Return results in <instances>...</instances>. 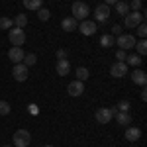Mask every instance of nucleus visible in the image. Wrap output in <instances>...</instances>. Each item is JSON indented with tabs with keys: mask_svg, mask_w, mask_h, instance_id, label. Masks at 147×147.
<instances>
[{
	"mask_svg": "<svg viewBox=\"0 0 147 147\" xmlns=\"http://www.w3.org/2000/svg\"><path fill=\"white\" fill-rule=\"evenodd\" d=\"M77 30H79L82 35H92V34H96V30H98V28H96V22L82 20V22L79 24V28H77Z\"/></svg>",
	"mask_w": 147,
	"mask_h": 147,
	"instance_id": "nucleus-9",
	"label": "nucleus"
},
{
	"mask_svg": "<svg viewBox=\"0 0 147 147\" xmlns=\"http://www.w3.org/2000/svg\"><path fill=\"white\" fill-rule=\"evenodd\" d=\"M24 57H26V53H24L22 47H16V45H14V47H10V49H8V59H10L14 65H16V63H22Z\"/></svg>",
	"mask_w": 147,
	"mask_h": 147,
	"instance_id": "nucleus-10",
	"label": "nucleus"
},
{
	"mask_svg": "<svg viewBox=\"0 0 147 147\" xmlns=\"http://www.w3.org/2000/svg\"><path fill=\"white\" fill-rule=\"evenodd\" d=\"M94 118H96L98 124H108V122L114 118V114H112L110 108H98V110L94 112Z\"/></svg>",
	"mask_w": 147,
	"mask_h": 147,
	"instance_id": "nucleus-8",
	"label": "nucleus"
},
{
	"mask_svg": "<svg viewBox=\"0 0 147 147\" xmlns=\"http://www.w3.org/2000/svg\"><path fill=\"white\" fill-rule=\"evenodd\" d=\"M112 34H114V35H122V26H120V24L112 26Z\"/></svg>",
	"mask_w": 147,
	"mask_h": 147,
	"instance_id": "nucleus-33",
	"label": "nucleus"
},
{
	"mask_svg": "<svg viewBox=\"0 0 147 147\" xmlns=\"http://www.w3.org/2000/svg\"><path fill=\"white\" fill-rule=\"evenodd\" d=\"M12 26H14V20L12 18H6V16L0 18V30H10Z\"/></svg>",
	"mask_w": 147,
	"mask_h": 147,
	"instance_id": "nucleus-26",
	"label": "nucleus"
},
{
	"mask_svg": "<svg viewBox=\"0 0 147 147\" xmlns=\"http://www.w3.org/2000/svg\"><path fill=\"white\" fill-rule=\"evenodd\" d=\"M43 147H53V145H43Z\"/></svg>",
	"mask_w": 147,
	"mask_h": 147,
	"instance_id": "nucleus-36",
	"label": "nucleus"
},
{
	"mask_svg": "<svg viewBox=\"0 0 147 147\" xmlns=\"http://www.w3.org/2000/svg\"><path fill=\"white\" fill-rule=\"evenodd\" d=\"M24 6L28 10H39L43 8V0H24Z\"/></svg>",
	"mask_w": 147,
	"mask_h": 147,
	"instance_id": "nucleus-18",
	"label": "nucleus"
},
{
	"mask_svg": "<svg viewBox=\"0 0 147 147\" xmlns=\"http://www.w3.org/2000/svg\"><path fill=\"white\" fill-rule=\"evenodd\" d=\"M26 24H28V16H26V14H18V16H16V18H14V26H16V28H26Z\"/></svg>",
	"mask_w": 147,
	"mask_h": 147,
	"instance_id": "nucleus-21",
	"label": "nucleus"
},
{
	"mask_svg": "<svg viewBox=\"0 0 147 147\" xmlns=\"http://www.w3.org/2000/svg\"><path fill=\"white\" fill-rule=\"evenodd\" d=\"M137 49V55L139 57H143L147 53V41L145 39H139V41H136V45H134Z\"/></svg>",
	"mask_w": 147,
	"mask_h": 147,
	"instance_id": "nucleus-22",
	"label": "nucleus"
},
{
	"mask_svg": "<svg viewBox=\"0 0 147 147\" xmlns=\"http://www.w3.org/2000/svg\"><path fill=\"white\" fill-rule=\"evenodd\" d=\"M116 122L120 125H125L127 127V125L131 124V114L129 112H116Z\"/></svg>",
	"mask_w": 147,
	"mask_h": 147,
	"instance_id": "nucleus-17",
	"label": "nucleus"
},
{
	"mask_svg": "<svg viewBox=\"0 0 147 147\" xmlns=\"http://www.w3.org/2000/svg\"><path fill=\"white\" fill-rule=\"evenodd\" d=\"M26 67H32V65H35L37 63V57H35V53H28V55L24 57V61H22Z\"/></svg>",
	"mask_w": 147,
	"mask_h": 147,
	"instance_id": "nucleus-25",
	"label": "nucleus"
},
{
	"mask_svg": "<svg viewBox=\"0 0 147 147\" xmlns=\"http://www.w3.org/2000/svg\"><path fill=\"white\" fill-rule=\"evenodd\" d=\"M57 57L59 59H67V51L65 49H57Z\"/></svg>",
	"mask_w": 147,
	"mask_h": 147,
	"instance_id": "nucleus-34",
	"label": "nucleus"
},
{
	"mask_svg": "<svg viewBox=\"0 0 147 147\" xmlns=\"http://www.w3.org/2000/svg\"><path fill=\"white\" fill-rule=\"evenodd\" d=\"M137 35H139L141 39H145V35H147V26H145L143 22H141L139 26H137Z\"/></svg>",
	"mask_w": 147,
	"mask_h": 147,
	"instance_id": "nucleus-30",
	"label": "nucleus"
},
{
	"mask_svg": "<svg viewBox=\"0 0 147 147\" xmlns=\"http://www.w3.org/2000/svg\"><path fill=\"white\" fill-rule=\"evenodd\" d=\"M110 75H112L114 79H122L127 75V65H125L124 61H118V63H114L112 67H110Z\"/></svg>",
	"mask_w": 147,
	"mask_h": 147,
	"instance_id": "nucleus-6",
	"label": "nucleus"
},
{
	"mask_svg": "<svg viewBox=\"0 0 147 147\" xmlns=\"http://www.w3.org/2000/svg\"><path fill=\"white\" fill-rule=\"evenodd\" d=\"M129 108H131V104L127 100H122L118 104V112H129Z\"/></svg>",
	"mask_w": 147,
	"mask_h": 147,
	"instance_id": "nucleus-29",
	"label": "nucleus"
},
{
	"mask_svg": "<svg viewBox=\"0 0 147 147\" xmlns=\"http://www.w3.org/2000/svg\"><path fill=\"white\" fill-rule=\"evenodd\" d=\"M116 12H118L120 16H125V14L129 12V6H127L125 2H122V0H118V2H116Z\"/></svg>",
	"mask_w": 147,
	"mask_h": 147,
	"instance_id": "nucleus-23",
	"label": "nucleus"
},
{
	"mask_svg": "<svg viewBox=\"0 0 147 147\" xmlns=\"http://www.w3.org/2000/svg\"><path fill=\"white\" fill-rule=\"evenodd\" d=\"M71 12H73V18L77 20V22H82V20H86L88 18V4H84V2H80V0H77V2H73V6H71Z\"/></svg>",
	"mask_w": 147,
	"mask_h": 147,
	"instance_id": "nucleus-1",
	"label": "nucleus"
},
{
	"mask_svg": "<svg viewBox=\"0 0 147 147\" xmlns=\"http://www.w3.org/2000/svg\"><path fill=\"white\" fill-rule=\"evenodd\" d=\"M10 114V104L6 100H0V116H8Z\"/></svg>",
	"mask_w": 147,
	"mask_h": 147,
	"instance_id": "nucleus-28",
	"label": "nucleus"
},
{
	"mask_svg": "<svg viewBox=\"0 0 147 147\" xmlns=\"http://www.w3.org/2000/svg\"><path fill=\"white\" fill-rule=\"evenodd\" d=\"M4 147H10V145H4Z\"/></svg>",
	"mask_w": 147,
	"mask_h": 147,
	"instance_id": "nucleus-37",
	"label": "nucleus"
},
{
	"mask_svg": "<svg viewBox=\"0 0 147 147\" xmlns=\"http://www.w3.org/2000/svg\"><path fill=\"white\" fill-rule=\"evenodd\" d=\"M94 18H96V22H106V20L110 18V6H106V4L96 6V10H94Z\"/></svg>",
	"mask_w": 147,
	"mask_h": 147,
	"instance_id": "nucleus-11",
	"label": "nucleus"
},
{
	"mask_svg": "<svg viewBox=\"0 0 147 147\" xmlns=\"http://www.w3.org/2000/svg\"><path fill=\"white\" fill-rule=\"evenodd\" d=\"M125 59H127V61H124L125 65H131V67H139V65H141V61H143V59H141V57L137 55V53H134V55H129V57H125Z\"/></svg>",
	"mask_w": 147,
	"mask_h": 147,
	"instance_id": "nucleus-19",
	"label": "nucleus"
},
{
	"mask_svg": "<svg viewBox=\"0 0 147 147\" xmlns=\"http://www.w3.org/2000/svg\"><path fill=\"white\" fill-rule=\"evenodd\" d=\"M61 28H63L65 32H75V30L79 28V22H77L73 16H69V18H63V22H61Z\"/></svg>",
	"mask_w": 147,
	"mask_h": 147,
	"instance_id": "nucleus-15",
	"label": "nucleus"
},
{
	"mask_svg": "<svg viewBox=\"0 0 147 147\" xmlns=\"http://www.w3.org/2000/svg\"><path fill=\"white\" fill-rule=\"evenodd\" d=\"M143 22V12H127L124 16V26L125 28H137Z\"/></svg>",
	"mask_w": 147,
	"mask_h": 147,
	"instance_id": "nucleus-4",
	"label": "nucleus"
},
{
	"mask_svg": "<svg viewBox=\"0 0 147 147\" xmlns=\"http://www.w3.org/2000/svg\"><path fill=\"white\" fill-rule=\"evenodd\" d=\"M37 18H39L41 22H47V20L51 18V12L47 10V8H39V10H37Z\"/></svg>",
	"mask_w": 147,
	"mask_h": 147,
	"instance_id": "nucleus-27",
	"label": "nucleus"
},
{
	"mask_svg": "<svg viewBox=\"0 0 147 147\" xmlns=\"http://www.w3.org/2000/svg\"><path fill=\"white\" fill-rule=\"evenodd\" d=\"M116 59H118V61H125V51L124 49H118V51H116Z\"/></svg>",
	"mask_w": 147,
	"mask_h": 147,
	"instance_id": "nucleus-32",
	"label": "nucleus"
},
{
	"mask_svg": "<svg viewBox=\"0 0 147 147\" xmlns=\"http://www.w3.org/2000/svg\"><path fill=\"white\" fill-rule=\"evenodd\" d=\"M12 141H14L16 147H28L30 141H32V136H30L28 129H18V131L14 134V137H12Z\"/></svg>",
	"mask_w": 147,
	"mask_h": 147,
	"instance_id": "nucleus-2",
	"label": "nucleus"
},
{
	"mask_svg": "<svg viewBox=\"0 0 147 147\" xmlns=\"http://www.w3.org/2000/svg\"><path fill=\"white\" fill-rule=\"evenodd\" d=\"M67 90H69L71 96H80V94L84 92V82H80V80H73V82L67 86Z\"/></svg>",
	"mask_w": 147,
	"mask_h": 147,
	"instance_id": "nucleus-12",
	"label": "nucleus"
},
{
	"mask_svg": "<svg viewBox=\"0 0 147 147\" xmlns=\"http://www.w3.org/2000/svg\"><path fill=\"white\" fill-rule=\"evenodd\" d=\"M55 69H57V75H59V77H65V75L71 73V63H69L67 59H59Z\"/></svg>",
	"mask_w": 147,
	"mask_h": 147,
	"instance_id": "nucleus-14",
	"label": "nucleus"
},
{
	"mask_svg": "<svg viewBox=\"0 0 147 147\" xmlns=\"http://www.w3.org/2000/svg\"><path fill=\"white\" fill-rule=\"evenodd\" d=\"M100 45L104 47V49H108V47H112L114 45V35H102L100 37Z\"/></svg>",
	"mask_w": 147,
	"mask_h": 147,
	"instance_id": "nucleus-24",
	"label": "nucleus"
},
{
	"mask_svg": "<svg viewBox=\"0 0 147 147\" xmlns=\"http://www.w3.org/2000/svg\"><path fill=\"white\" fill-rule=\"evenodd\" d=\"M75 75H77V80H80V82H84V80H88V77H90V73H88V69H84V67H79L77 71H75Z\"/></svg>",
	"mask_w": 147,
	"mask_h": 147,
	"instance_id": "nucleus-20",
	"label": "nucleus"
},
{
	"mask_svg": "<svg viewBox=\"0 0 147 147\" xmlns=\"http://www.w3.org/2000/svg\"><path fill=\"white\" fill-rule=\"evenodd\" d=\"M12 75H14V79L18 80V82H24V80L28 79V67L24 65V63H16L14 65V69H12Z\"/></svg>",
	"mask_w": 147,
	"mask_h": 147,
	"instance_id": "nucleus-7",
	"label": "nucleus"
},
{
	"mask_svg": "<svg viewBox=\"0 0 147 147\" xmlns=\"http://www.w3.org/2000/svg\"><path fill=\"white\" fill-rule=\"evenodd\" d=\"M10 43H14L16 47H22V43H26V32L22 28H10V34H8Z\"/></svg>",
	"mask_w": 147,
	"mask_h": 147,
	"instance_id": "nucleus-3",
	"label": "nucleus"
},
{
	"mask_svg": "<svg viewBox=\"0 0 147 147\" xmlns=\"http://www.w3.org/2000/svg\"><path fill=\"white\" fill-rule=\"evenodd\" d=\"M116 2H118V0H104V4H106V6H110V4H116Z\"/></svg>",
	"mask_w": 147,
	"mask_h": 147,
	"instance_id": "nucleus-35",
	"label": "nucleus"
},
{
	"mask_svg": "<svg viewBox=\"0 0 147 147\" xmlns=\"http://www.w3.org/2000/svg\"><path fill=\"white\" fill-rule=\"evenodd\" d=\"M114 43H118L120 49L127 51V49H131V47L136 45V37L129 34H122V35H118V39H114Z\"/></svg>",
	"mask_w": 147,
	"mask_h": 147,
	"instance_id": "nucleus-5",
	"label": "nucleus"
},
{
	"mask_svg": "<svg viewBox=\"0 0 147 147\" xmlns=\"http://www.w3.org/2000/svg\"><path fill=\"white\" fill-rule=\"evenodd\" d=\"M141 137V129L139 127H134V125H127V129H125V139L127 141H137Z\"/></svg>",
	"mask_w": 147,
	"mask_h": 147,
	"instance_id": "nucleus-16",
	"label": "nucleus"
},
{
	"mask_svg": "<svg viewBox=\"0 0 147 147\" xmlns=\"http://www.w3.org/2000/svg\"><path fill=\"white\" fill-rule=\"evenodd\" d=\"M131 80H134V84L145 86V82H147V75H145V71H141V69H134V73H131Z\"/></svg>",
	"mask_w": 147,
	"mask_h": 147,
	"instance_id": "nucleus-13",
	"label": "nucleus"
},
{
	"mask_svg": "<svg viewBox=\"0 0 147 147\" xmlns=\"http://www.w3.org/2000/svg\"><path fill=\"white\" fill-rule=\"evenodd\" d=\"M127 6L131 8V12H141V0H131Z\"/></svg>",
	"mask_w": 147,
	"mask_h": 147,
	"instance_id": "nucleus-31",
	"label": "nucleus"
}]
</instances>
